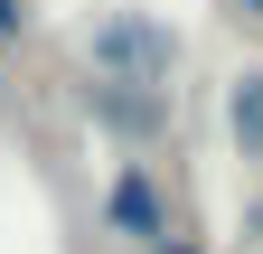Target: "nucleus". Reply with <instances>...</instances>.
Here are the masks:
<instances>
[{
  "mask_svg": "<svg viewBox=\"0 0 263 254\" xmlns=\"http://www.w3.org/2000/svg\"><path fill=\"white\" fill-rule=\"evenodd\" d=\"M85 76L179 94V28H170V19H151V10H104V19L85 28Z\"/></svg>",
  "mask_w": 263,
  "mask_h": 254,
  "instance_id": "nucleus-1",
  "label": "nucleus"
},
{
  "mask_svg": "<svg viewBox=\"0 0 263 254\" xmlns=\"http://www.w3.org/2000/svg\"><path fill=\"white\" fill-rule=\"evenodd\" d=\"M76 104L94 132H113L122 151H151L160 132H170V113H179V94H151V85H113V76H85L76 85Z\"/></svg>",
  "mask_w": 263,
  "mask_h": 254,
  "instance_id": "nucleus-2",
  "label": "nucleus"
},
{
  "mask_svg": "<svg viewBox=\"0 0 263 254\" xmlns=\"http://www.w3.org/2000/svg\"><path fill=\"white\" fill-rule=\"evenodd\" d=\"M104 235H122V245H170L179 226H170V198H160V179L141 170V160H122L113 179H104Z\"/></svg>",
  "mask_w": 263,
  "mask_h": 254,
  "instance_id": "nucleus-3",
  "label": "nucleus"
},
{
  "mask_svg": "<svg viewBox=\"0 0 263 254\" xmlns=\"http://www.w3.org/2000/svg\"><path fill=\"white\" fill-rule=\"evenodd\" d=\"M226 132H235V151L263 170V66H245L235 85H226Z\"/></svg>",
  "mask_w": 263,
  "mask_h": 254,
  "instance_id": "nucleus-4",
  "label": "nucleus"
},
{
  "mask_svg": "<svg viewBox=\"0 0 263 254\" xmlns=\"http://www.w3.org/2000/svg\"><path fill=\"white\" fill-rule=\"evenodd\" d=\"M28 38V0H0V47H19Z\"/></svg>",
  "mask_w": 263,
  "mask_h": 254,
  "instance_id": "nucleus-5",
  "label": "nucleus"
},
{
  "mask_svg": "<svg viewBox=\"0 0 263 254\" xmlns=\"http://www.w3.org/2000/svg\"><path fill=\"white\" fill-rule=\"evenodd\" d=\"M151 254H207V245H197V235H170V245H151Z\"/></svg>",
  "mask_w": 263,
  "mask_h": 254,
  "instance_id": "nucleus-6",
  "label": "nucleus"
},
{
  "mask_svg": "<svg viewBox=\"0 0 263 254\" xmlns=\"http://www.w3.org/2000/svg\"><path fill=\"white\" fill-rule=\"evenodd\" d=\"M226 10H235V19H254V28H263V0H226Z\"/></svg>",
  "mask_w": 263,
  "mask_h": 254,
  "instance_id": "nucleus-7",
  "label": "nucleus"
}]
</instances>
